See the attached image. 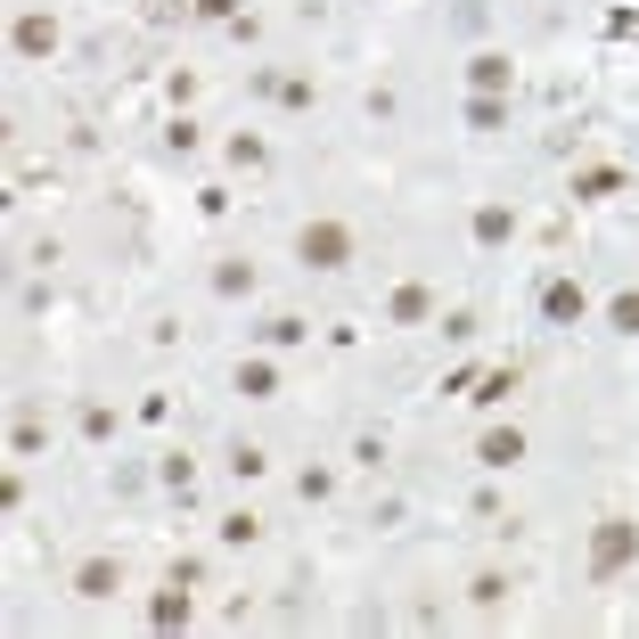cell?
Here are the masks:
<instances>
[{
    "instance_id": "cell-14",
    "label": "cell",
    "mask_w": 639,
    "mask_h": 639,
    "mask_svg": "<svg viewBox=\"0 0 639 639\" xmlns=\"http://www.w3.org/2000/svg\"><path fill=\"white\" fill-rule=\"evenodd\" d=\"M238 394H246V402H271V394H279V369L262 361V353H255V361H238Z\"/></svg>"
},
{
    "instance_id": "cell-22",
    "label": "cell",
    "mask_w": 639,
    "mask_h": 639,
    "mask_svg": "<svg viewBox=\"0 0 639 639\" xmlns=\"http://www.w3.org/2000/svg\"><path fill=\"white\" fill-rule=\"evenodd\" d=\"M501 123H508V99H467V132H501Z\"/></svg>"
},
{
    "instance_id": "cell-3",
    "label": "cell",
    "mask_w": 639,
    "mask_h": 639,
    "mask_svg": "<svg viewBox=\"0 0 639 639\" xmlns=\"http://www.w3.org/2000/svg\"><path fill=\"white\" fill-rule=\"evenodd\" d=\"M525 451H533V443H525V426H484V435H476V467H484V476H508Z\"/></svg>"
},
{
    "instance_id": "cell-10",
    "label": "cell",
    "mask_w": 639,
    "mask_h": 639,
    "mask_svg": "<svg viewBox=\"0 0 639 639\" xmlns=\"http://www.w3.org/2000/svg\"><path fill=\"white\" fill-rule=\"evenodd\" d=\"M74 426H82V443H115L123 410H115V402H82V410H74Z\"/></svg>"
},
{
    "instance_id": "cell-16",
    "label": "cell",
    "mask_w": 639,
    "mask_h": 639,
    "mask_svg": "<svg viewBox=\"0 0 639 639\" xmlns=\"http://www.w3.org/2000/svg\"><path fill=\"white\" fill-rule=\"evenodd\" d=\"M508 590H517V583H508L501 566H484L476 583H467V607H484V615H492V607H508Z\"/></svg>"
},
{
    "instance_id": "cell-9",
    "label": "cell",
    "mask_w": 639,
    "mask_h": 639,
    "mask_svg": "<svg viewBox=\"0 0 639 639\" xmlns=\"http://www.w3.org/2000/svg\"><path fill=\"white\" fill-rule=\"evenodd\" d=\"M542 320H549V328H583V320H590V296H583L574 279H549V287H542Z\"/></svg>"
},
{
    "instance_id": "cell-18",
    "label": "cell",
    "mask_w": 639,
    "mask_h": 639,
    "mask_svg": "<svg viewBox=\"0 0 639 639\" xmlns=\"http://www.w3.org/2000/svg\"><path fill=\"white\" fill-rule=\"evenodd\" d=\"M214 533H221V549H255L262 542V517H255V508H238V517H221Z\"/></svg>"
},
{
    "instance_id": "cell-11",
    "label": "cell",
    "mask_w": 639,
    "mask_h": 639,
    "mask_svg": "<svg viewBox=\"0 0 639 639\" xmlns=\"http://www.w3.org/2000/svg\"><path fill=\"white\" fill-rule=\"evenodd\" d=\"M221 156H230L238 173H262V164H271V140H262V132H230V140H221Z\"/></svg>"
},
{
    "instance_id": "cell-17",
    "label": "cell",
    "mask_w": 639,
    "mask_h": 639,
    "mask_svg": "<svg viewBox=\"0 0 639 639\" xmlns=\"http://www.w3.org/2000/svg\"><path fill=\"white\" fill-rule=\"evenodd\" d=\"M303 337H312V328H303L296 312H271V320H262V344H271V353H296Z\"/></svg>"
},
{
    "instance_id": "cell-4",
    "label": "cell",
    "mask_w": 639,
    "mask_h": 639,
    "mask_svg": "<svg viewBox=\"0 0 639 639\" xmlns=\"http://www.w3.org/2000/svg\"><path fill=\"white\" fill-rule=\"evenodd\" d=\"M58 41H66V33H58L50 9H25V17L9 25V50H17V58H58Z\"/></svg>"
},
{
    "instance_id": "cell-25",
    "label": "cell",
    "mask_w": 639,
    "mask_h": 639,
    "mask_svg": "<svg viewBox=\"0 0 639 639\" xmlns=\"http://www.w3.org/2000/svg\"><path fill=\"white\" fill-rule=\"evenodd\" d=\"M164 148H173V156H197V123H189V115H173V132H164Z\"/></svg>"
},
{
    "instance_id": "cell-1",
    "label": "cell",
    "mask_w": 639,
    "mask_h": 639,
    "mask_svg": "<svg viewBox=\"0 0 639 639\" xmlns=\"http://www.w3.org/2000/svg\"><path fill=\"white\" fill-rule=\"evenodd\" d=\"M296 262H303V271H344V262H353V221L312 214V221L296 230Z\"/></svg>"
},
{
    "instance_id": "cell-8",
    "label": "cell",
    "mask_w": 639,
    "mask_h": 639,
    "mask_svg": "<svg viewBox=\"0 0 639 639\" xmlns=\"http://www.w3.org/2000/svg\"><path fill=\"white\" fill-rule=\"evenodd\" d=\"M189 574H173V583H164L156 590V599H148V631H189Z\"/></svg>"
},
{
    "instance_id": "cell-24",
    "label": "cell",
    "mask_w": 639,
    "mask_h": 639,
    "mask_svg": "<svg viewBox=\"0 0 639 639\" xmlns=\"http://www.w3.org/2000/svg\"><path fill=\"white\" fill-rule=\"evenodd\" d=\"M508 394H517V369H492V378L476 385V402L492 410V402H508Z\"/></svg>"
},
{
    "instance_id": "cell-15",
    "label": "cell",
    "mask_w": 639,
    "mask_h": 639,
    "mask_svg": "<svg viewBox=\"0 0 639 639\" xmlns=\"http://www.w3.org/2000/svg\"><path fill=\"white\" fill-rule=\"evenodd\" d=\"M221 467H230L238 484H262V476H271V451H262V443H230V460H221Z\"/></svg>"
},
{
    "instance_id": "cell-27",
    "label": "cell",
    "mask_w": 639,
    "mask_h": 639,
    "mask_svg": "<svg viewBox=\"0 0 639 639\" xmlns=\"http://www.w3.org/2000/svg\"><path fill=\"white\" fill-rule=\"evenodd\" d=\"M197 17H205V25H238L246 9H238V0H197Z\"/></svg>"
},
{
    "instance_id": "cell-20",
    "label": "cell",
    "mask_w": 639,
    "mask_h": 639,
    "mask_svg": "<svg viewBox=\"0 0 639 639\" xmlns=\"http://www.w3.org/2000/svg\"><path fill=\"white\" fill-rule=\"evenodd\" d=\"M271 99L303 115V107H320V82H312V74H279V91H271Z\"/></svg>"
},
{
    "instance_id": "cell-28",
    "label": "cell",
    "mask_w": 639,
    "mask_h": 639,
    "mask_svg": "<svg viewBox=\"0 0 639 639\" xmlns=\"http://www.w3.org/2000/svg\"><path fill=\"white\" fill-rule=\"evenodd\" d=\"M140 419H148V426L173 419V394H164V385H148V394H140Z\"/></svg>"
},
{
    "instance_id": "cell-5",
    "label": "cell",
    "mask_w": 639,
    "mask_h": 639,
    "mask_svg": "<svg viewBox=\"0 0 639 639\" xmlns=\"http://www.w3.org/2000/svg\"><path fill=\"white\" fill-rule=\"evenodd\" d=\"M467 82H476L484 99H508V91H517V58H508V50H476V58H467Z\"/></svg>"
},
{
    "instance_id": "cell-19",
    "label": "cell",
    "mask_w": 639,
    "mask_h": 639,
    "mask_svg": "<svg viewBox=\"0 0 639 639\" xmlns=\"http://www.w3.org/2000/svg\"><path fill=\"white\" fill-rule=\"evenodd\" d=\"M607 328L615 337H639V287H615L607 296Z\"/></svg>"
},
{
    "instance_id": "cell-23",
    "label": "cell",
    "mask_w": 639,
    "mask_h": 639,
    "mask_svg": "<svg viewBox=\"0 0 639 639\" xmlns=\"http://www.w3.org/2000/svg\"><path fill=\"white\" fill-rule=\"evenodd\" d=\"M328 492H337V467H303V476H296V501L303 508H320Z\"/></svg>"
},
{
    "instance_id": "cell-12",
    "label": "cell",
    "mask_w": 639,
    "mask_h": 639,
    "mask_svg": "<svg viewBox=\"0 0 639 639\" xmlns=\"http://www.w3.org/2000/svg\"><path fill=\"white\" fill-rule=\"evenodd\" d=\"M517 238V205H476V246H508Z\"/></svg>"
},
{
    "instance_id": "cell-7",
    "label": "cell",
    "mask_w": 639,
    "mask_h": 639,
    "mask_svg": "<svg viewBox=\"0 0 639 639\" xmlns=\"http://www.w3.org/2000/svg\"><path fill=\"white\" fill-rule=\"evenodd\" d=\"M123 590V558H107V549H91V558L74 566V599H115Z\"/></svg>"
},
{
    "instance_id": "cell-6",
    "label": "cell",
    "mask_w": 639,
    "mask_h": 639,
    "mask_svg": "<svg viewBox=\"0 0 639 639\" xmlns=\"http://www.w3.org/2000/svg\"><path fill=\"white\" fill-rule=\"evenodd\" d=\"M385 320H394V328H426V320H435V287H426V279H402L394 296H385Z\"/></svg>"
},
{
    "instance_id": "cell-21",
    "label": "cell",
    "mask_w": 639,
    "mask_h": 639,
    "mask_svg": "<svg viewBox=\"0 0 639 639\" xmlns=\"http://www.w3.org/2000/svg\"><path fill=\"white\" fill-rule=\"evenodd\" d=\"M214 296H221V303L255 296V262H221V271H214Z\"/></svg>"
},
{
    "instance_id": "cell-2",
    "label": "cell",
    "mask_w": 639,
    "mask_h": 639,
    "mask_svg": "<svg viewBox=\"0 0 639 639\" xmlns=\"http://www.w3.org/2000/svg\"><path fill=\"white\" fill-rule=\"evenodd\" d=\"M623 566H639V525L631 517H599V533H590V574L615 583Z\"/></svg>"
},
{
    "instance_id": "cell-13",
    "label": "cell",
    "mask_w": 639,
    "mask_h": 639,
    "mask_svg": "<svg viewBox=\"0 0 639 639\" xmlns=\"http://www.w3.org/2000/svg\"><path fill=\"white\" fill-rule=\"evenodd\" d=\"M156 484L189 501V492H197V460H189V451H164V460H156Z\"/></svg>"
},
{
    "instance_id": "cell-26",
    "label": "cell",
    "mask_w": 639,
    "mask_h": 639,
    "mask_svg": "<svg viewBox=\"0 0 639 639\" xmlns=\"http://www.w3.org/2000/svg\"><path fill=\"white\" fill-rule=\"evenodd\" d=\"M197 214L221 221V214H230V189H221V181H205V189H197Z\"/></svg>"
}]
</instances>
